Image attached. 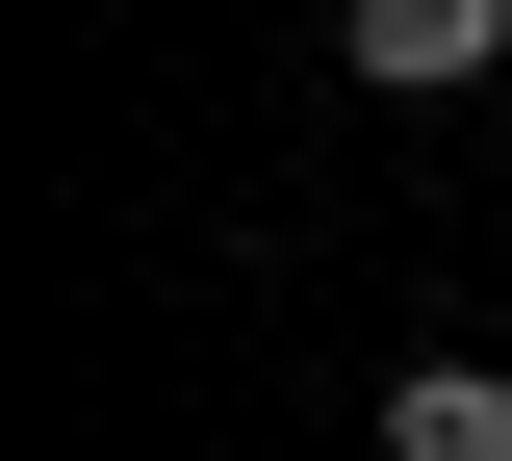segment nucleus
Instances as JSON below:
<instances>
[{
  "instance_id": "nucleus-2",
  "label": "nucleus",
  "mask_w": 512,
  "mask_h": 461,
  "mask_svg": "<svg viewBox=\"0 0 512 461\" xmlns=\"http://www.w3.org/2000/svg\"><path fill=\"white\" fill-rule=\"evenodd\" d=\"M384 461H512V359H410L384 385Z\"/></svg>"
},
{
  "instance_id": "nucleus-1",
  "label": "nucleus",
  "mask_w": 512,
  "mask_h": 461,
  "mask_svg": "<svg viewBox=\"0 0 512 461\" xmlns=\"http://www.w3.org/2000/svg\"><path fill=\"white\" fill-rule=\"evenodd\" d=\"M333 52H359L384 103H436V77H487V52H512V0H333Z\"/></svg>"
}]
</instances>
